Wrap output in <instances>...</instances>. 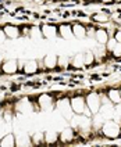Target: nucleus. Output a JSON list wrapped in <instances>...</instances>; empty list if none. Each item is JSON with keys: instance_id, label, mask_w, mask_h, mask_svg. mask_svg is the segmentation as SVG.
Instances as JSON below:
<instances>
[{"instance_id": "nucleus-27", "label": "nucleus", "mask_w": 121, "mask_h": 147, "mask_svg": "<svg viewBox=\"0 0 121 147\" xmlns=\"http://www.w3.org/2000/svg\"><path fill=\"white\" fill-rule=\"evenodd\" d=\"M1 117H3V119H4L6 123H11V121H13V113L10 110H4Z\"/></svg>"}, {"instance_id": "nucleus-23", "label": "nucleus", "mask_w": 121, "mask_h": 147, "mask_svg": "<svg viewBox=\"0 0 121 147\" xmlns=\"http://www.w3.org/2000/svg\"><path fill=\"white\" fill-rule=\"evenodd\" d=\"M58 142V133L53 131H48L45 133V143L48 144H53V143H57Z\"/></svg>"}, {"instance_id": "nucleus-34", "label": "nucleus", "mask_w": 121, "mask_h": 147, "mask_svg": "<svg viewBox=\"0 0 121 147\" xmlns=\"http://www.w3.org/2000/svg\"><path fill=\"white\" fill-rule=\"evenodd\" d=\"M118 89H120V93H121V86H120V88H118Z\"/></svg>"}, {"instance_id": "nucleus-22", "label": "nucleus", "mask_w": 121, "mask_h": 147, "mask_svg": "<svg viewBox=\"0 0 121 147\" xmlns=\"http://www.w3.org/2000/svg\"><path fill=\"white\" fill-rule=\"evenodd\" d=\"M84 60H85V67H92L95 64L96 58H95V53L93 50H88L84 53Z\"/></svg>"}, {"instance_id": "nucleus-13", "label": "nucleus", "mask_w": 121, "mask_h": 147, "mask_svg": "<svg viewBox=\"0 0 121 147\" xmlns=\"http://www.w3.org/2000/svg\"><path fill=\"white\" fill-rule=\"evenodd\" d=\"M42 33H43V38H48V39H53L58 35V28L54 25H42Z\"/></svg>"}, {"instance_id": "nucleus-1", "label": "nucleus", "mask_w": 121, "mask_h": 147, "mask_svg": "<svg viewBox=\"0 0 121 147\" xmlns=\"http://www.w3.org/2000/svg\"><path fill=\"white\" fill-rule=\"evenodd\" d=\"M100 131H102V133L105 135L106 138H109V139H117L121 135V126H120V123L107 119V121H105V123H103V126H102Z\"/></svg>"}, {"instance_id": "nucleus-35", "label": "nucleus", "mask_w": 121, "mask_h": 147, "mask_svg": "<svg viewBox=\"0 0 121 147\" xmlns=\"http://www.w3.org/2000/svg\"><path fill=\"white\" fill-rule=\"evenodd\" d=\"M0 111H1V104H0Z\"/></svg>"}, {"instance_id": "nucleus-21", "label": "nucleus", "mask_w": 121, "mask_h": 147, "mask_svg": "<svg viewBox=\"0 0 121 147\" xmlns=\"http://www.w3.org/2000/svg\"><path fill=\"white\" fill-rule=\"evenodd\" d=\"M70 65H71V58H68L67 56H58L57 57V68L67 69Z\"/></svg>"}, {"instance_id": "nucleus-25", "label": "nucleus", "mask_w": 121, "mask_h": 147, "mask_svg": "<svg viewBox=\"0 0 121 147\" xmlns=\"http://www.w3.org/2000/svg\"><path fill=\"white\" fill-rule=\"evenodd\" d=\"M45 143V135L42 132H36L32 136V144H42Z\"/></svg>"}, {"instance_id": "nucleus-18", "label": "nucleus", "mask_w": 121, "mask_h": 147, "mask_svg": "<svg viewBox=\"0 0 121 147\" xmlns=\"http://www.w3.org/2000/svg\"><path fill=\"white\" fill-rule=\"evenodd\" d=\"M92 20H93L95 22H99V24H106V22L110 20V14H109L107 11L99 10V11H96V13L92 16Z\"/></svg>"}, {"instance_id": "nucleus-28", "label": "nucleus", "mask_w": 121, "mask_h": 147, "mask_svg": "<svg viewBox=\"0 0 121 147\" xmlns=\"http://www.w3.org/2000/svg\"><path fill=\"white\" fill-rule=\"evenodd\" d=\"M95 33H96V28H95V26H92V25L86 26V36H88V38L93 39V38H95Z\"/></svg>"}, {"instance_id": "nucleus-29", "label": "nucleus", "mask_w": 121, "mask_h": 147, "mask_svg": "<svg viewBox=\"0 0 121 147\" xmlns=\"http://www.w3.org/2000/svg\"><path fill=\"white\" fill-rule=\"evenodd\" d=\"M111 54H113L116 58H120L121 57V43H117V45H116V47L113 49Z\"/></svg>"}, {"instance_id": "nucleus-14", "label": "nucleus", "mask_w": 121, "mask_h": 147, "mask_svg": "<svg viewBox=\"0 0 121 147\" xmlns=\"http://www.w3.org/2000/svg\"><path fill=\"white\" fill-rule=\"evenodd\" d=\"M73 33L74 38H77V39H85L86 38V26L84 24H81V22H74Z\"/></svg>"}, {"instance_id": "nucleus-32", "label": "nucleus", "mask_w": 121, "mask_h": 147, "mask_svg": "<svg viewBox=\"0 0 121 147\" xmlns=\"http://www.w3.org/2000/svg\"><path fill=\"white\" fill-rule=\"evenodd\" d=\"M102 3H105V4H110V3H114V0H100Z\"/></svg>"}, {"instance_id": "nucleus-19", "label": "nucleus", "mask_w": 121, "mask_h": 147, "mask_svg": "<svg viewBox=\"0 0 121 147\" xmlns=\"http://www.w3.org/2000/svg\"><path fill=\"white\" fill-rule=\"evenodd\" d=\"M57 57L56 54H48L46 57L43 58V64H45V68L46 69H54L57 68Z\"/></svg>"}, {"instance_id": "nucleus-20", "label": "nucleus", "mask_w": 121, "mask_h": 147, "mask_svg": "<svg viewBox=\"0 0 121 147\" xmlns=\"http://www.w3.org/2000/svg\"><path fill=\"white\" fill-rule=\"evenodd\" d=\"M71 67H73V68H77V69H81V68L85 67L84 53H78V54H75V56L71 58Z\"/></svg>"}, {"instance_id": "nucleus-16", "label": "nucleus", "mask_w": 121, "mask_h": 147, "mask_svg": "<svg viewBox=\"0 0 121 147\" xmlns=\"http://www.w3.org/2000/svg\"><path fill=\"white\" fill-rule=\"evenodd\" d=\"M106 94H107L109 100H110L113 104H120L121 103L120 89H117V88H111V89H109L107 92H106Z\"/></svg>"}, {"instance_id": "nucleus-24", "label": "nucleus", "mask_w": 121, "mask_h": 147, "mask_svg": "<svg viewBox=\"0 0 121 147\" xmlns=\"http://www.w3.org/2000/svg\"><path fill=\"white\" fill-rule=\"evenodd\" d=\"M29 38L31 39H42L43 33L40 26H29Z\"/></svg>"}, {"instance_id": "nucleus-5", "label": "nucleus", "mask_w": 121, "mask_h": 147, "mask_svg": "<svg viewBox=\"0 0 121 147\" xmlns=\"http://www.w3.org/2000/svg\"><path fill=\"white\" fill-rule=\"evenodd\" d=\"M70 103H71V108H73L74 114H84L85 107H86V98L84 96H73L70 97Z\"/></svg>"}, {"instance_id": "nucleus-9", "label": "nucleus", "mask_w": 121, "mask_h": 147, "mask_svg": "<svg viewBox=\"0 0 121 147\" xmlns=\"http://www.w3.org/2000/svg\"><path fill=\"white\" fill-rule=\"evenodd\" d=\"M110 35H109V31L106 28H96V33H95V40L97 42V45H103L105 46L107 40H109Z\"/></svg>"}, {"instance_id": "nucleus-11", "label": "nucleus", "mask_w": 121, "mask_h": 147, "mask_svg": "<svg viewBox=\"0 0 121 147\" xmlns=\"http://www.w3.org/2000/svg\"><path fill=\"white\" fill-rule=\"evenodd\" d=\"M27 75H32V74H36L39 71V63L38 60H27L24 64V68H22Z\"/></svg>"}, {"instance_id": "nucleus-30", "label": "nucleus", "mask_w": 121, "mask_h": 147, "mask_svg": "<svg viewBox=\"0 0 121 147\" xmlns=\"http://www.w3.org/2000/svg\"><path fill=\"white\" fill-rule=\"evenodd\" d=\"M7 35H6V32H4V29L3 28H0V45H3V43H6L7 42Z\"/></svg>"}, {"instance_id": "nucleus-4", "label": "nucleus", "mask_w": 121, "mask_h": 147, "mask_svg": "<svg viewBox=\"0 0 121 147\" xmlns=\"http://www.w3.org/2000/svg\"><path fill=\"white\" fill-rule=\"evenodd\" d=\"M38 107L39 110H43V111H49V110H53L56 107V100L52 94L49 93H43L38 97Z\"/></svg>"}, {"instance_id": "nucleus-33", "label": "nucleus", "mask_w": 121, "mask_h": 147, "mask_svg": "<svg viewBox=\"0 0 121 147\" xmlns=\"http://www.w3.org/2000/svg\"><path fill=\"white\" fill-rule=\"evenodd\" d=\"M114 3H121V0H114Z\"/></svg>"}, {"instance_id": "nucleus-8", "label": "nucleus", "mask_w": 121, "mask_h": 147, "mask_svg": "<svg viewBox=\"0 0 121 147\" xmlns=\"http://www.w3.org/2000/svg\"><path fill=\"white\" fill-rule=\"evenodd\" d=\"M1 71L7 75H13L18 71V61L17 60H7L3 63L1 65Z\"/></svg>"}, {"instance_id": "nucleus-6", "label": "nucleus", "mask_w": 121, "mask_h": 147, "mask_svg": "<svg viewBox=\"0 0 121 147\" xmlns=\"http://www.w3.org/2000/svg\"><path fill=\"white\" fill-rule=\"evenodd\" d=\"M16 108H17V111H20V113H22V114L33 113V111H35V103L29 101L28 98H22V100H20V101L17 103Z\"/></svg>"}, {"instance_id": "nucleus-2", "label": "nucleus", "mask_w": 121, "mask_h": 147, "mask_svg": "<svg viewBox=\"0 0 121 147\" xmlns=\"http://www.w3.org/2000/svg\"><path fill=\"white\" fill-rule=\"evenodd\" d=\"M56 108L61 113V115L64 117L68 122L73 119L74 111L71 108V103H70V98L68 97H61L58 100H56Z\"/></svg>"}, {"instance_id": "nucleus-3", "label": "nucleus", "mask_w": 121, "mask_h": 147, "mask_svg": "<svg viewBox=\"0 0 121 147\" xmlns=\"http://www.w3.org/2000/svg\"><path fill=\"white\" fill-rule=\"evenodd\" d=\"M86 106L88 108L92 111V114L95 115L99 113V110H100V107H102V100H100V93H97V92H90L88 93L86 96Z\"/></svg>"}, {"instance_id": "nucleus-31", "label": "nucleus", "mask_w": 121, "mask_h": 147, "mask_svg": "<svg viewBox=\"0 0 121 147\" xmlns=\"http://www.w3.org/2000/svg\"><path fill=\"white\" fill-rule=\"evenodd\" d=\"M113 36L116 38V40L118 42V43H121V29H116V32H114Z\"/></svg>"}, {"instance_id": "nucleus-26", "label": "nucleus", "mask_w": 121, "mask_h": 147, "mask_svg": "<svg viewBox=\"0 0 121 147\" xmlns=\"http://www.w3.org/2000/svg\"><path fill=\"white\" fill-rule=\"evenodd\" d=\"M117 43H118V42L116 40V38H114V36H110V38H109V40H107V43L105 45V46H106V50H107L109 53H111V51H113V49L116 47V45H117Z\"/></svg>"}, {"instance_id": "nucleus-12", "label": "nucleus", "mask_w": 121, "mask_h": 147, "mask_svg": "<svg viewBox=\"0 0 121 147\" xmlns=\"http://www.w3.org/2000/svg\"><path fill=\"white\" fill-rule=\"evenodd\" d=\"M4 32H6V35H7L8 39H11V40H16V39H18L20 38V35H21V29L17 26V25H6L4 28Z\"/></svg>"}, {"instance_id": "nucleus-7", "label": "nucleus", "mask_w": 121, "mask_h": 147, "mask_svg": "<svg viewBox=\"0 0 121 147\" xmlns=\"http://www.w3.org/2000/svg\"><path fill=\"white\" fill-rule=\"evenodd\" d=\"M74 139H75V129L74 128H65L58 133V140L64 144L71 143Z\"/></svg>"}, {"instance_id": "nucleus-17", "label": "nucleus", "mask_w": 121, "mask_h": 147, "mask_svg": "<svg viewBox=\"0 0 121 147\" xmlns=\"http://www.w3.org/2000/svg\"><path fill=\"white\" fill-rule=\"evenodd\" d=\"M16 146V135L14 133H6L0 139V147H14Z\"/></svg>"}, {"instance_id": "nucleus-15", "label": "nucleus", "mask_w": 121, "mask_h": 147, "mask_svg": "<svg viewBox=\"0 0 121 147\" xmlns=\"http://www.w3.org/2000/svg\"><path fill=\"white\" fill-rule=\"evenodd\" d=\"M16 146H32V138H29L27 132H20L16 136Z\"/></svg>"}, {"instance_id": "nucleus-10", "label": "nucleus", "mask_w": 121, "mask_h": 147, "mask_svg": "<svg viewBox=\"0 0 121 147\" xmlns=\"http://www.w3.org/2000/svg\"><path fill=\"white\" fill-rule=\"evenodd\" d=\"M58 28V35L63 39H73L74 33H73V25L71 24H61L57 26Z\"/></svg>"}]
</instances>
